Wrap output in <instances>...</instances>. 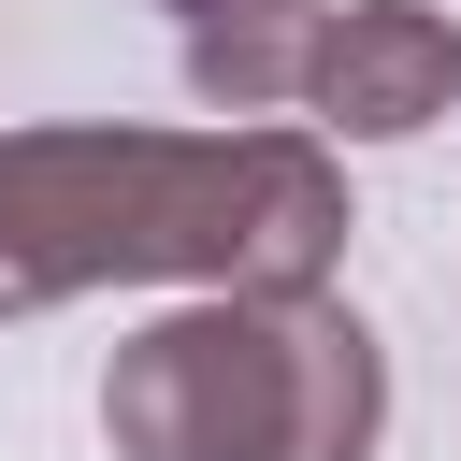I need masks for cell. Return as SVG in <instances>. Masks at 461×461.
Returning a JSON list of instances; mask_svg holds the SVG:
<instances>
[{
  "label": "cell",
  "instance_id": "cell-1",
  "mask_svg": "<svg viewBox=\"0 0 461 461\" xmlns=\"http://www.w3.org/2000/svg\"><path fill=\"white\" fill-rule=\"evenodd\" d=\"M346 158L317 130H0V331L86 288L288 303L346 259Z\"/></svg>",
  "mask_w": 461,
  "mask_h": 461
},
{
  "label": "cell",
  "instance_id": "cell-2",
  "mask_svg": "<svg viewBox=\"0 0 461 461\" xmlns=\"http://www.w3.org/2000/svg\"><path fill=\"white\" fill-rule=\"evenodd\" d=\"M101 432H115V461H375L389 346L331 288H288V303L202 288L115 346Z\"/></svg>",
  "mask_w": 461,
  "mask_h": 461
},
{
  "label": "cell",
  "instance_id": "cell-3",
  "mask_svg": "<svg viewBox=\"0 0 461 461\" xmlns=\"http://www.w3.org/2000/svg\"><path fill=\"white\" fill-rule=\"evenodd\" d=\"M461 101V29L432 0H331V43H317V144H403Z\"/></svg>",
  "mask_w": 461,
  "mask_h": 461
},
{
  "label": "cell",
  "instance_id": "cell-4",
  "mask_svg": "<svg viewBox=\"0 0 461 461\" xmlns=\"http://www.w3.org/2000/svg\"><path fill=\"white\" fill-rule=\"evenodd\" d=\"M317 43H331V0H187L173 14V58L216 115H288L317 86Z\"/></svg>",
  "mask_w": 461,
  "mask_h": 461
},
{
  "label": "cell",
  "instance_id": "cell-5",
  "mask_svg": "<svg viewBox=\"0 0 461 461\" xmlns=\"http://www.w3.org/2000/svg\"><path fill=\"white\" fill-rule=\"evenodd\" d=\"M158 14H187V0H158Z\"/></svg>",
  "mask_w": 461,
  "mask_h": 461
}]
</instances>
